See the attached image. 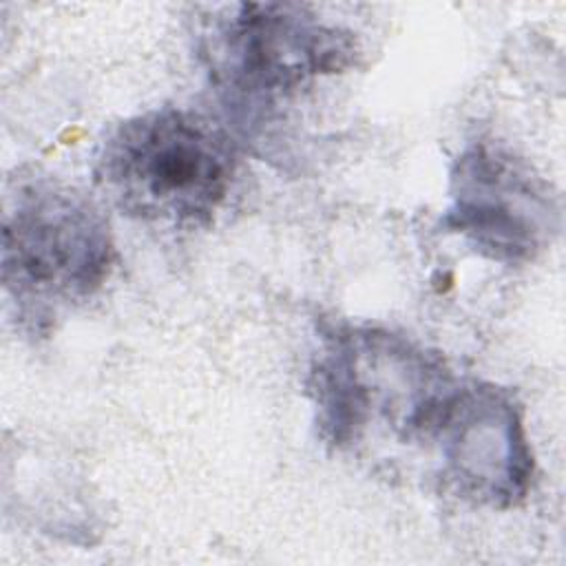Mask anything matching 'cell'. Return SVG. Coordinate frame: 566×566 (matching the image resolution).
I'll use <instances>...</instances> for the list:
<instances>
[{"label": "cell", "mask_w": 566, "mask_h": 566, "mask_svg": "<svg viewBox=\"0 0 566 566\" xmlns=\"http://www.w3.org/2000/svg\"><path fill=\"white\" fill-rule=\"evenodd\" d=\"M199 53L230 117L256 128L316 80L347 71L358 49L352 31L305 4L239 2L208 20Z\"/></svg>", "instance_id": "7a4b0ae2"}, {"label": "cell", "mask_w": 566, "mask_h": 566, "mask_svg": "<svg viewBox=\"0 0 566 566\" xmlns=\"http://www.w3.org/2000/svg\"><path fill=\"white\" fill-rule=\"evenodd\" d=\"M559 217L551 186L513 150L473 142L455 157L442 226L478 254L504 265L528 263L551 245Z\"/></svg>", "instance_id": "5b68a950"}, {"label": "cell", "mask_w": 566, "mask_h": 566, "mask_svg": "<svg viewBox=\"0 0 566 566\" xmlns=\"http://www.w3.org/2000/svg\"><path fill=\"white\" fill-rule=\"evenodd\" d=\"M113 263L111 226L84 192L35 177L7 195L2 283L22 323L46 327L57 312L93 296Z\"/></svg>", "instance_id": "277c9868"}, {"label": "cell", "mask_w": 566, "mask_h": 566, "mask_svg": "<svg viewBox=\"0 0 566 566\" xmlns=\"http://www.w3.org/2000/svg\"><path fill=\"white\" fill-rule=\"evenodd\" d=\"M455 380L442 358L369 325H329L310 371L321 436L343 449L371 424L405 442L427 440Z\"/></svg>", "instance_id": "3957f363"}, {"label": "cell", "mask_w": 566, "mask_h": 566, "mask_svg": "<svg viewBox=\"0 0 566 566\" xmlns=\"http://www.w3.org/2000/svg\"><path fill=\"white\" fill-rule=\"evenodd\" d=\"M239 155L208 117L164 106L111 128L93 159L102 197L122 214L168 226H203L226 201Z\"/></svg>", "instance_id": "6da1fadb"}, {"label": "cell", "mask_w": 566, "mask_h": 566, "mask_svg": "<svg viewBox=\"0 0 566 566\" xmlns=\"http://www.w3.org/2000/svg\"><path fill=\"white\" fill-rule=\"evenodd\" d=\"M429 442L440 475L464 500L491 509L520 504L531 486L533 453L515 396L493 382H455Z\"/></svg>", "instance_id": "8992f818"}]
</instances>
